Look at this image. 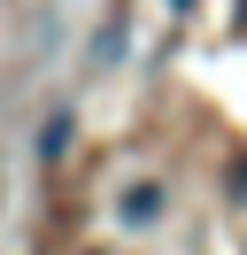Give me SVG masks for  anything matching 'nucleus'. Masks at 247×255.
Returning <instances> with one entry per match:
<instances>
[{"instance_id": "f257e3e1", "label": "nucleus", "mask_w": 247, "mask_h": 255, "mask_svg": "<svg viewBox=\"0 0 247 255\" xmlns=\"http://www.w3.org/2000/svg\"><path fill=\"white\" fill-rule=\"evenodd\" d=\"M170 8H185V0H170Z\"/></svg>"}]
</instances>
